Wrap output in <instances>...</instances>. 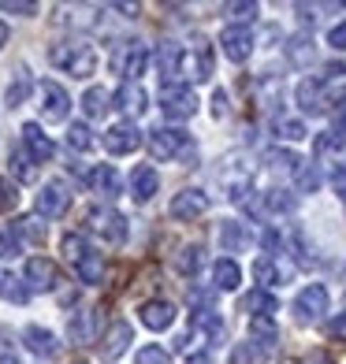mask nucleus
Wrapping results in <instances>:
<instances>
[{
    "mask_svg": "<svg viewBox=\"0 0 346 364\" xmlns=\"http://www.w3.org/2000/svg\"><path fill=\"white\" fill-rule=\"evenodd\" d=\"M238 283H242V268L231 257H220L216 264H212V287L216 290H238Z\"/></svg>",
    "mask_w": 346,
    "mask_h": 364,
    "instance_id": "24",
    "label": "nucleus"
},
{
    "mask_svg": "<svg viewBox=\"0 0 346 364\" xmlns=\"http://www.w3.org/2000/svg\"><path fill=\"white\" fill-rule=\"evenodd\" d=\"M197 93L190 86H164L160 93V112L168 115V119H190V115H197Z\"/></svg>",
    "mask_w": 346,
    "mask_h": 364,
    "instance_id": "9",
    "label": "nucleus"
},
{
    "mask_svg": "<svg viewBox=\"0 0 346 364\" xmlns=\"http://www.w3.org/2000/svg\"><path fill=\"white\" fill-rule=\"evenodd\" d=\"M172 216L175 220H197V216H205L209 212V193L205 190H179L175 197H172Z\"/></svg>",
    "mask_w": 346,
    "mask_h": 364,
    "instance_id": "12",
    "label": "nucleus"
},
{
    "mask_svg": "<svg viewBox=\"0 0 346 364\" xmlns=\"http://www.w3.org/2000/svg\"><path fill=\"white\" fill-rule=\"evenodd\" d=\"M224 15H231V19H238V23H253L261 15V4H253V0H235V4L224 8Z\"/></svg>",
    "mask_w": 346,
    "mask_h": 364,
    "instance_id": "40",
    "label": "nucleus"
},
{
    "mask_svg": "<svg viewBox=\"0 0 346 364\" xmlns=\"http://www.w3.org/2000/svg\"><path fill=\"white\" fill-rule=\"evenodd\" d=\"M224 112H227V93L216 90V93H212V115H224Z\"/></svg>",
    "mask_w": 346,
    "mask_h": 364,
    "instance_id": "51",
    "label": "nucleus"
},
{
    "mask_svg": "<svg viewBox=\"0 0 346 364\" xmlns=\"http://www.w3.org/2000/svg\"><path fill=\"white\" fill-rule=\"evenodd\" d=\"M335 134H339V138H346V105L335 112Z\"/></svg>",
    "mask_w": 346,
    "mask_h": 364,
    "instance_id": "52",
    "label": "nucleus"
},
{
    "mask_svg": "<svg viewBox=\"0 0 346 364\" xmlns=\"http://www.w3.org/2000/svg\"><path fill=\"white\" fill-rule=\"evenodd\" d=\"M332 190H335L339 201H346V160L335 164V171H332Z\"/></svg>",
    "mask_w": 346,
    "mask_h": 364,
    "instance_id": "47",
    "label": "nucleus"
},
{
    "mask_svg": "<svg viewBox=\"0 0 346 364\" xmlns=\"http://www.w3.org/2000/svg\"><path fill=\"white\" fill-rule=\"evenodd\" d=\"M290 312H294V320H298V323H317L324 312H327V290H324L320 283L302 287V294L294 297Z\"/></svg>",
    "mask_w": 346,
    "mask_h": 364,
    "instance_id": "7",
    "label": "nucleus"
},
{
    "mask_svg": "<svg viewBox=\"0 0 346 364\" xmlns=\"http://www.w3.org/2000/svg\"><path fill=\"white\" fill-rule=\"evenodd\" d=\"M224 186H227V197H231V201L242 205L246 193L253 190V182H250V175H246V171H224Z\"/></svg>",
    "mask_w": 346,
    "mask_h": 364,
    "instance_id": "31",
    "label": "nucleus"
},
{
    "mask_svg": "<svg viewBox=\"0 0 346 364\" xmlns=\"http://www.w3.org/2000/svg\"><path fill=\"white\" fill-rule=\"evenodd\" d=\"M130 338H135V331H130V323L115 320V323L108 327V335H105V357H120V353H127Z\"/></svg>",
    "mask_w": 346,
    "mask_h": 364,
    "instance_id": "27",
    "label": "nucleus"
},
{
    "mask_svg": "<svg viewBox=\"0 0 346 364\" xmlns=\"http://www.w3.org/2000/svg\"><path fill=\"white\" fill-rule=\"evenodd\" d=\"M86 182L93 186V193H101V197H120L123 193V182H120V171L112 168V164H97V168L86 175Z\"/></svg>",
    "mask_w": 346,
    "mask_h": 364,
    "instance_id": "19",
    "label": "nucleus"
},
{
    "mask_svg": "<svg viewBox=\"0 0 346 364\" xmlns=\"http://www.w3.org/2000/svg\"><path fill=\"white\" fill-rule=\"evenodd\" d=\"M150 153L157 160H183V164H194L197 160V145L187 130L179 127H157L150 130Z\"/></svg>",
    "mask_w": 346,
    "mask_h": 364,
    "instance_id": "3",
    "label": "nucleus"
},
{
    "mask_svg": "<svg viewBox=\"0 0 346 364\" xmlns=\"http://www.w3.org/2000/svg\"><path fill=\"white\" fill-rule=\"evenodd\" d=\"M4 41H8V26H4V23H0V45H4Z\"/></svg>",
    "mask_w": 346,
    "mask_h": 364,
    "instance_id": "56",
    "label": "nucleus"
},
{
    "mask_svg": "<svg viewBox=\"0 0 346 364\" xmlns=\"http://www.w3.org/2000/svg\"><path fill=\"white\" fill-rule=\"evenodd\" d=\"M105 149L112 156H127V153H135V149L142 145V134H138V127L135 123H115L105 130Z\"/></svg>",
    "mask_w": 346,
    "mask_h": 364,
    "instance_id": "13",
    "label": "nucleus"
},
{
    "mask_svg": "<svg viewBox=\"0 0 346 364\" xmlns=\"http://www.w3.org/2000/svg\"><path fill=\"white\" fill-rule=\"evenodd\" d=\"M56 279H60V272H56V264L48 257H30L26 260V283H30V290L48 294V290H56Z\"/></svg>",
    "mask_w": 346,
    "mask_h": 364,
    "instance_id": "15",
    "label": "nucleus"
},
{
    "mask_svg": "<svg viewBox=\"0 0 346 364\" xmlns=\"http://www.w3.org/2000/svg\"><path fill=\"white\" fill-rule=\"evenodd\" d=\"M63 257L71 260V268H75V275L82 279V283L97 287L105 279V257L97 253L82 235H68V238H63Z\"/></svg>",
    "mask_w": 346,
    "mask_h": 364,
    "instance_id": "2",
    "label": "nucleus"
},
{
    "mask_svg": "<svg viewBox=\"0 0 346 364\" xmlns=\"http://www.w3.org/2000/svg\"><path fill=\"white\" fill-rule=\"evenodd\" d=\"M26 93H30V78L19 75V78H15L11 86H8V105H11V108H19V105L26 101Z\"/></svg>",
    "mask_w": 346,
    "mask_h": 364,
    "instance_id": "44",
    "label": "nucleus"
},
{
    "mask_svg": "<svg viewBox=\"0 0 346 364\" xmlns=\"http://www.w3.org/2000/svg\"><path fill=\"white\" fill-rule=\"evenodd\" d=\"M220 45H224V56H227L231 63H246V60H250V53H253L250 26H224Z\"/></svg>",
    "mask_w": 346,
    "mask_h": 364,
    "instance_id": "11",
    "label": "nucleus"
},
{
    "mask_svg": "<svg viewBox=\"0 0 346 364\" xmlns=\"http://www.w3.org/2000/svg\"><path fill=\"white\" fill-rule=\"evenodd\" d=\"M15 205H19V190L8 178H0V212H11Z\"/></svg>",
    "mask_w": 346,
    "mask_h": 364,
    "instance_id": "45",
    "label": "nucleus"
},
{
    "mask_svg": "<svg viewBox=\"0 0 346 364\" xmlns=\"http://www.w3.org/2000/svg\"><path fill=\"white\" fill-rule=\"evenodd\" d=\"M157 190H160L157 168H150V164H138V168L130 171V197L145 205V201H153V197H157Z\"/></svg>",
    "mask_w": 346,
    "mask_h": 364,
    "instance_id": "17",
    "label": "nucleus"
},
{
    "mask_svg": "<svg viewBox=\"0 0 346 364\" xmlns=\"http://www.w3.org/2000/svg\"><path fill=\"white\" fill-rule=\"evenodd\" d=\"M34 205H38V216H48V220H60L63 212L71 208V190H68V182H60V178H48L41 193L34 197Z\"/></svg>",
    "mask_w": 346,
    "mask_h": 364,
    "instance_id": "8",
    "label": "nucleus"
},
{
    "mask_svg": "<svg viewBox=\"0 0 346 364\" xmlns=\"http://www.w3.org/2000/svg\"><path fill=\"white\" fill-rule=\"evenodd\" d=\"M253 279L261 287H283L290 279V268L279 264L276 257H261V260H253Z\"/></svg>",
    "mask_w": 346,
    "mask_h": 364,
    "instance_id": "22",
    "label": "nucleus"
},
{
    "mask_svg": "<svg viewBox=\"0 0 346 364\" xmlns=\"http://www.w3.org/2000/svg\"><path fill=\"white\" fill-rule=\"evenodd\" d=\"M313 364H335V360L327 357V353H317V357H313Z\"/></svg>",
    "mask_w": 346,
    "mask_h": 364,
    "instance_id": "55",
    "label": "nucleus"
},
{
    "mask_svg": "<svg viewBox=\"0 0 346 364\" xmlns=\"http://www.w3.org/2000/svg\"><path fill=\"white\" fill-rule=\"evenodd\" d=\"M0 11H19V15H34L38 11V4H30V0H0Z\"/></svg>",
    "mask_w": 346,
    "mask_h": 364,
    "instance_id": "50",
    "label": "nucleus"
},
{
    "mask_svg": "<svg viewBox=\"0 0 346 364\" xmlns=\"http://www.w3.org/2000/svg\"><path fill=\"white\" fill-rule=\"evenodd\" d=\"M48 63L60 68L63 75H71V78H90L97 71V53L86 41H60V45L48 48Z\"/></svg>",
    "mask_w": 346,
    "mask_h": 364,
    "instance_id": "1",
    "label": "nucleus"
},
{
    "mask_svg": "<svg viewBox=\"0 0 346 364\" xmlns=\"http://www.w3.org/2000/svg\"><path fill=\"white\" fill-rule=\"evenodd\" d=\"M112 101H115V108H120L123 115H142L150 97H145V90L138 86V82H123V86L112 93Z\"/></svg>",
    "mask_w": 346,
    "mask_h": 364,
    "instance_id": "21",
    "label": "nucleus"
},
{
    "mask_svg": "<svg viewBox=\"0 0 346 364\" xmlns=\"http://www.w3.org/2000/svg\"><path fill=\"white\" fill-rule=\"evenodd\" d=\"M23 145H26V153L34 156L38 164L53 160V153H56L53 138H48V134H45V130H41L38 123H26V127H23Z\"/></svg>",
    "mask_w": 346,
    "mask_h": 364,
    "instance_id": "20",
    "label": "nucleus"
},
{
    "mask_svg": "<svg viewBox=\"0 0 346 364\" xmlns=\"http://www.w3.org/2000/svg\"><path fill=\"white\" fill-rule=\"evenodd\" d=\"M212 71H216V63H212V45L197 34L194 45L183 53V78H194V82H209Z\"/></svg>",
    "mask_w": 346,
    "mask_h": 364,
    "instance_id": "6",
    "label": "nucleus"
},
{
    "mask_svg": "<svg viewBox=\"0 0 346 364\" xmlns=\"http://www.w3.org/2000/svg\"><path fill=\"white\" fill-rule=\"evenodd\" d=\"M272 130H276V138H283V141H302V138L309 134L305 123L294 119V115H279V119L272 123Z\"/></svg>",
    "mask_w": 346,
    "mask_h": 364,
    "instance_id": "33",
    "label": "nucleus"
},
{
    "mask_svg": "<svg viewBox=\"0 0 346 364\" xmlns=\"http://www.w3.org/2000/svg\"><path fill=\"white\" fill-rule=\"evenodd\" d=\"M41 115L48 123H63L68 119V112H71V97L63 86H56V82H41Z\"/></svg>",
    "mask_w": 346,
    "mask_h": 364,
    "instance_id": "10",
    "label": "nucleus"
},
{
    "mask_svg": "<svg viewBox=\"0 0 346 364\" xmlns=\"http://www.w3.org/2000/svg\"><path fill=\"white\" fill-rule=\"evenodd\" d=\"M145 63H150V48L142 41H120L112 53V71L123 75V82H138L145 75Z\"/></svg>",
    "mask_w": 346,
    "mask_h": 364,
    "instance_id": "4",
    "label": "nucleus"
},
{
    "mask_svg": "<svg viewBox=\"0 0 346 364\" xmlns=\"http://www.w3.org/2000/svg\"><path fill=\"white\" fill-rule=\"evenodd\" d=\"M183 53H187V48L175 45V41H164V45H160L157 71H160V78H164V86H179V78H183Z\"/></svg>",
    "mask_w": 346,
    "mask_h": 364,
    "instance_id": "14",
    "label": "nucleus"
},
{
    "mask_svg": "<svg viewBox=\"0 0 346 364\" xmlns=\"http://www.w3.org/2000/svg\"><path fill=\"white\" fill-rule=\"evenodd\" d=\"M68 145L75 149V153H90V149H93L90 127H86V123H71V127H68Z\"/></svg>",
    "mask_w": 346,
    "mask_h": 364,
    "instance_id": "39",
    "label": "nucleus"
},
{
    "mask_svg": "<svg viewBox=\"0 0 346 364\" xmlns=\"http://www.w3.org/2000/svg\"><path fill=\"white\" fill-rule=\"evenodd\" d=\"M313 56H317V45H313L305 34L287 38V60L294 63V68H305V63H313Z\"/></svg>",
    "mask_w": 346,
    "mask_h": 364,
    "instance_id": "29",
    "label": "nucleus"
},
{
    "mask_svg": "<svg viewBox=\"0 0 346 364\" xmlns=\"http://www.w3.org/2000/svg\"><path fill=\"white\" fill-rule=\"evenodd\" d=\"M294 182H298V193H313V190L320 186V171L313 168V164H305V168L294 175Z\"/></svg>",
    "mask_w": 346,
    "mask_h": 364,
    "instance_id": "41",
    "label": "nucleus"
},
{
    "mask_svg": "<svg viewBox=\"0 0 346 364\" xmlns=\"http://www.w3.org/2000/svg\"><path fill=\"white\" fill-rule=\"evenodd\" d=\"M23 342H26L30 353H38V357H45V360H53V357L60 353L56 335H53L48 327H38V323H30V327L23 331Z\"/></svg>",
    "mask_w": 346,
    "mask_h": 364,
    "instance_id": "18",
    "label": "nucleus"
},
{
    "mask_svg": "<svg viewBox=\"0 0 346 364\" xmlns=\"http://www.w3.org/2000/svg\"><path fill=\"white\" fill-rule=\"evenodd\" d=\"M201 260H205V250H201V245H183V253L175 257V268L183 272V275H197Z\"/></svg>",
    "mask_w": 346,
    "mask_h": 364,
    "instance_id": "37",
    "label": "nucleus"
},
{
    "mask_svg": "<svg viewBox=\"0 0 346 364\" xmlns=\"http://www.w3.org/2000/svg\"><path fill=\"white\" fill-rule=\"evenodd\" d=\"M187 364H212V357L209 353H194V357H187Z\"/></svg>",
    "mask_w": 346,
    "mask_h": 364,
    "instance_id": "53",
    "label": "nucleus"
},
{
    "mask_svg": "<svg viewBox=\"0 0 346 364\" xmlns=\"http://www.w3.org/2000/svg\"><path fill=\"white\" fill-rule=\"evenodd\" d=\"M231 364H261V350L257 342H242L235 353H231Z\"/></svg>",
    "mask_w": 346,
    "mask_h": 364,
    "instance_id": "43",
    "label": "nucleus"
},
{
    "mask_svg": "<svg viewBox=\"0 0 346 364\" xmlns=\"http://www.w3.org/2000/svg\"><path fill=\"white\" fill-rule=\"evenodd\" d=\"M268 164H272L276 171H287V175H298V171L305 168V160H302L298 153H287V149H272Z\"/></svg>",
    "mask_w": 346,
    "mask_h": 364,
    "instance_id": "35",
    "label": "nucleus"
},
{
    "mask_svg": "<svg viewBox=\"0 0 346 364\" xmlns=\"http://www.w3.org/2000/svg\"><path fill=\"white\" fill-rule=\"evenodd\" d=\"M0 257H19V238L0 227Z\"/></svg>",
    "mask_w": 346,
    "mask_h": 364,
    "instance_id": "46",
    "label": "nucleus"
},
{
    "mask_svg": "<svg viewBox=\"0 0 346 364\" xmlns=\"http://www.w3.org/2000/svg\"><path fill=\"white\" fill-rule=\"evenodd\" d=\"M242 312H250L253 320H272L279 312V301L268 294V290H250L242 297Z\"/></svg>",
    "mask_w": 346,
    "mask_h": 364,
    "instance_id": "23",
    "label": "nucleus"
},
{
    "mask_svg": "<svg viewBox=\"0 0 346 364\" xmlns=\"http://www.w3.org/2000/svg\"><path fill=\"white\" fill-rule=\"evenodd\" d=\"M261 205H265V212H272V216H290V212L298 208V197L287 193V190H279V186H272V190L261 193Z\"/></svg>",
    "mask_w": 346,
    "mask_h": 364,
    "instance_id": "25",
    "label": "nucleus"
},
{
    "mask_svg": "<svg viewBox=\"0 0 346 364\" xmlns=\"http://www.w3.org/2000/svg\"><path fill=\"white\" fill-rule=\"evenodd\" d=\"M86 223H90L93 235H101V242H108V245H123L127 242V220L115 208H90Z\"/></svg>",
    "mask_w": 346,
    "mask_h": 364,
    "instance_id": "5",
    "label": "nucleus"
},
{
    "mask_svg": "<svg viewBox=\"0 0 346 364\" xmlns=\"http://www.w3.org/2000/svg\"><path fill=\"white\" fill-rule=\"evenodd\" d=\"M15 235L26 238V242H34V245H41V242H45V223H41V216H19V220H15Z\"/></svg>",
    "mask_w": 346,
    "mask_h": 364,
    "instance_id": "36",
    "label": "nucleus"
},
{
    "mask_svg": "<svg viewBox=\"0 0 346 364\" xmlns=\"http://www.w3.org/2000/svg\"><path fill=\"white\" fill-rule=\"evenodd\" d=\"M327 335H332L335 342H346V309L332 316V323H327Z\"/></svg>",
    "mask_w": 346,
    "mask_h": 364,
    "instance_id": "49",
    "label": "nucleus"
},
{
    "mask_svg": "<svg viewBox=\"0 0 346 364\" xmlns=\"http://www.w3.org/2000/svg\"><path fill=\"white\" fill-rule=\"evenodd\" d=\"M0 297H4V301H11V305H26L30 290L19 283V275H11V272L0 268Z\"/></svg>",
    "mask_w": 346,
    "mask_h": 364,
    "instance_id": "30",
    "label": "nucleus"
},
{
    "mask_svg": "<svg viewBox=\"0 0 346 364\" xmlns=\"http://www.w3.org/2000/svg\"><path fill=\"white\" fill-rule=\"evenodd\" d=\"M11 175L19 178V182H34V178H38L34 156H30V153H19V149H15V153H11Z\"/></svg>",
    "mask_w": 346,
    "mask_h": 364,
    "instance_id": "38",
    "label": "nucleus"
},
{
    "mask_svg": "<svg viewBox=\"0 0 346 364\" xmlns=\"http://www.w3.org/2000/svg\"><path fill=\"white\" fill-rule=\"evenodd\" d=\"M0 364H23V360L15 357V353H4V357H0Z\"/></svg>",
    "mask_w": 346,
    "mask_h": 364,
    "instance_id": "54",
    "label": "nucleus"
},
{
    "mask_svg": "<svg viewBox=\"0 0 346 364\" xmlns=\"http://www.w3.org/2000/svg\"><path fill=\"white\" fill-rule=\"evenodd\" d=\"M138 320L150 327V331H168L175 323V305L164 301V297H153V301H145L138 309Z\"/></svg>",
    "mask_w": 346,
    "mask_h": 364,
    "instance_id": "16",
    "label": "nucleus"
},
{
    "mask_svg": "<svg viewBox=\"0 0 346 364\" xmlns=\"http://www.w3.org/2000/svg\"><path fill=\"white\" fill-rule=\"evenodd\" d=\"M283 245H287V253H294V260H298L302 268H313V264H317V257H313V245L305 242L302 230H290V235H283Z\"/></svg>",
    "mask_w": 346,
    "mask_h": 364,
    "instance_id": "28",
    "label": "nucleus"
},
{
    "mask_svg": "<svg viewBox=\"0 0 346 364\" xmlns=\"http://www.w3.org/2000/svg\"><path fill=\"white\" fill-rule=\"evenodd\" d=\"M112 97H108V90H101V86H90L86 93H82V112H86V115H93V119H97V115H105L112 105Z\"/></svg>",
    "mask_w": 346,
    "mask_h": 364,
    "instance_id": "32",
    "label": "nucleus"
},
{
    "mask_svg": "<svg viewBox=\"0 0 346 364\" xmlns=\"http://www.w3.org/2000/svg\"><path fill=\"white\" fill-rule=\"evenodd\" d=\"M135 364H172V357H168V350H160V346H142Z\"/></svg>",
    "mask_w": 346,
    "mask_h": 364,
    "instance_id": "42",
    "label": "nucleus"
},
{
    "mask_svg": "<svg viewBox=\"0 0 346 364\" xmlns=\"http://www.w3.org/2000/svg\"><path fill=\"white\" fill-rule=\"evenodd\" d=\"M220 245H224V253H242L250 245V235H246V227L238 220H224L220 223Z\"/></svg>",
    "mask_w": 346,
    "mask_h": 364,
    "instance_id": "26",
    "label": "nucleus"
},
{
    "mask_svg": "<svg viewBox=\"0 0 346 364\" xmlns=\"http://www.w3.org/2000/svg\"><path fill=\"white\" fill-rule=\"evenodd\" d=\"M327 45H332L335 53H346V23H335L327 30Z\"/></svg>",
    "mask_w": 346,
    "mask_h": 364,
    "instance_id": "48",
    "label": "nucleus"
},
{
    "mask_svg": "<svg viewBox=\"0 0 346 364\" xmlns=\"http://www.w3.org/2000/svg\"><path fill=\"white\" fill-rule=\"evenodd\" d=\"M342 287H346V272H342Z\"/></svg>",
    "mask_w": 346,
    "mask_h": 364,
    "instance_id": "57",
    "label": "nucleus"
},
{
    "mask_svg": "<svg viewBox=\"0 0 346 364\" xmlns=\"http://www.w3.org/2000/svg\"><path fill=\"white\" fill-rule=\"evenodd\" d=\"M71 338L78 342V346H86V342H93V312L90 309H82V312H75L71 316Z\"/></svg>",
    "mask_w": 346,
    "mask_h": 364,
    "instance_id": "34",
    "label": "nucleus"
}]
</instances>
